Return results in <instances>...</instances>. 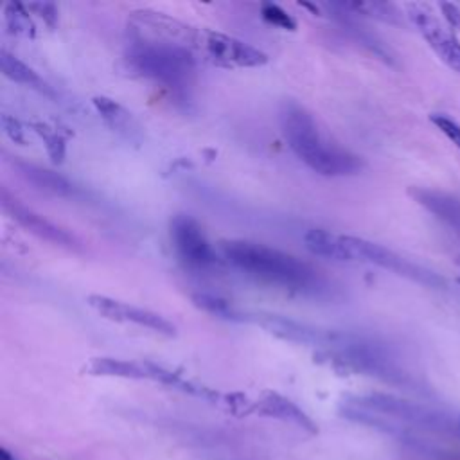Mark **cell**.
I'll list each match as a JSON object with an SVG mask.
<instances>
[{"label":"cell","mask_w":460,"mask_h":460,"mask_svg":"<svg viewBox=\"0 0 460 460\" xmlns=\"http://www.w3.org/2000/svg\"><path fill=\"white\" fill-rule=\"evenodd\" d=\"M225 259L237 270L288 291L320 296L329 291L327 280L302 259L261 243L230 239L221 243Z\"/></svg>","instance_id":"1"},{"label":"cell","mask_w":460,"mask_h":460,"mask_svg":"<svg viewBox=\"0 0 460 460\" xmlns=\"http://www.w3.org/2000/svg\"><path fill=\"white\" fill-rule=\"evenodd\" d=\"M280 128L300 162L322 176H350L363 169V160L352 151L331 142L314 117L298 102L288 101L280 110Z\"/></svg>","instance_id":"2"},{"label":"cell","mask_w":460,"mask_h":460,"mask_svg":"<svg viewBox=\"0 0 460 460\" xmlns=\"http://www.w3.org/2000/svg\"><path fill=\"white\" fill-rule=\"evenodd\" d=\"M196 58L185 47L138 36H131L126 50V61L135 74L155 81L180 99H185L194 84Z\"/></svg>","instance_id":"3"},{"label":"cell","mask_w":460,"mask_h":460,"mask_svg":"<svg viewBox=\"0 0 460 460\" xmlns=\"http://www.w3.org/2000/svg\"><path fill=\"white\" fill-rule=\"evenodd\" d=\"M343 241H345L350 261H363V262L376 264L383 270H388L395 275H401L408 280H413V282H419V284H424L429 288L444 286V279L438 273H435L417 262H411L410 259L395 253L394 250H390L383 244H377V243H372V241H367L361 237H352V235H343Z\"/></svg>","instance_id":"4"},{"label":"cell","mask_w":460,"mask_h":460,"mask_svg":"<svg viewBox=\"0 0 460 460\" xmlns=\"http://www.w3.org/2000/svg\"><path fill=\"white\" fill-rule=\"evenodd\" d=\"M198 54L226 68L262 66L268 61V56L253 45L210 29H201Z\"/></svg>","instance_id":"5"},{"label":"cell","mask_w":460,"mask_h":460,"mask_svg":"<svg viewBox=\"0 0 460 460\" xmlns=\"http://www.w3.org/2000/svg\"><path fill=\"white\" fill-rule=\"evenodd\" d=\"M171 243L178 253V257L190 268L208 270L219 264V259L210 246L208 239L203 234L199 223L187 216L176 214L169 225Z\"/></svg>","instance_id":"6"},{"label":"cell","mask_w":460,"mask_h":460,"mask_svg":"<svg viewBox=\"0 0 460 460\" xmlns=\"http://www.w3.org/2000/svg\"><path fill=\"white\" fill-rule=\"evenodd\" d=\"M230 320H246V322H253L264 329H268L271 334L288 340V341H295V343H305V345H323L325 349L336 340L334 331H323L307 323H300L296 320L280 316V314H271V313H248V311H241L235 309L230 314Z\"/></svg>","instance_id":"7"},{"label":"cell","mask_w":460,"mask_h":460,"mask_svg":"<svg viewBox=\"0 0 460 460\" xmlns=\"http://www.w3.org/2000/svg\"><path fill=\"white\" fill-rule=\"evenodd\" d=\"M408 18L426 40L429 49L455 72L460 74V40L455 32L447 31L428 5L410 4Z\"/></svg>","instance_id":"8"},{"label":"cell","mask_w":460,"mask_h":460,"mask_svg":"<svg viewBox=\"0 0 460 460\" xmlns=\"http://www.w3.org/2000/svg\"><path fill=\"white\" fill-rule=\"evenodd\" d=\"M0 203L5 214H9V217L13 221H16L22 228H25L29 234L52 243L56 246L66 248V250H74L77 252L81 248V243L65 228L54 225L52 221L45 219L43 216H40L38 212H34L32 208H27L23 203H20L14 196L9 194V190L5 187L0 189Z\"/></svg>","instance_id":"9"},{"label":"cell","mask_w":460,"mask_h":460,"mask_svg":"<svg viewBox=\"0 0 460 460\" xmlns=\"http://www.w3.org/2000/svg\"><path fill=\"white\" fill-rule=\"evenodd\" d=\"M86 302L97 314H101L106 320L120 322V323H135L138 327H146L165 336L176 334L174 323H171L167 318H164L155 311L129 305L126 302L115 300L106 295H88Z\"/></svg>","instance_id":"10"},{"label":"cell","mask_w":460,"mask_h":460,"mask_svg":"<svg viewBox=\"0 0 460 460\" xmlns=\"http://www.w3.org/2000/svg\"><path fill=\"white\" fill-rule=\"evenodd\" d=\"M408 194L442 223L460 232V199L453 194L428 187H410Z\"/></svg>","instance_id":"11"},{"label":"cell","mask_w":460,"mask_h":460,"mask_svg":"<svg viewBox=\"0 0 460 460\" xmlns=\"http://www.w3.org/2000/svg\"><path fill=\"white\" fill-rule=\"evenodd\" d=\"M160 367L151 361H129L117 358H93L84 365L90 376H115L129 379H158Z\"/></svg>","instance_id":"12"},{"label":"cell","mask_w":460,"mask_h":460,"mask_svg":"<svg viewBox=\"0 0 460 460\" xmlns=\"http://www.w3.org/2000/svg\"><path fill=\"white\" fill-rule=\"evenodd\" d=\"M93 106L111 131H115L117 135H120L129 142H140L142 138L140 126L135 120L133 113L128 111L122 104H119L110 97L101 95V97H93Z\"/></svg>","instance_id":"13"},{"label":"cell","mask_w":460,"mask_h":460,"mask_svg":"<svg viewBox=\"0 0 460 460\" xmlns=\"http://www.w3.org/2000/svg\"><path fill=\"white\" fill-rule=\"evenodd\" d=\"M13 165L16 167V171L23 180H27L31 185H34L43 192L61 196V198H74L77 194V189L66 178H63L54 171H49L45 167H40L36 164L23 162L18 158L13 160Z\"/></svg>","instance_id":"14"},{"label":"cell","mask_w":460,"mask_h":460,"mask_svg":"<svg viewBox=\"0 0 460 460\" xmlns=\"http://www.w3.org/2000/svg\"><path fill=\"white\" fill-rule=\"evenodd\" d=\"M0 68L7 79H11L18 84H25L27 88H32L40 93H45L50 97L54 95L52 88L43 81V77L38 75V72L34 68H31L22 59H18L14 54H11L4 49L0 50Z\"/></svg>","instance_id":"15"},{"label":"cell","mask_w":460,"mask_h":460,"mask_svg":"<svg viewBox=\"0 0 460 460\" xmlns=\"http://www.w3.org/2000/svg\"><path fill=\"white\" fill-rule=\"evenodd\" d=\"M304 244L313 255L325 257L331 261H340V262L350 261L343 235L331 234L323 228H311L309 232H305Z\"/></svg>","instance_id":"16"},{"label":"cell","mask_w":460,"mask_h":460,"mask_svg":"<svg viewBox=\"0 0 460 460\" xmlns=\"http://www.w3.org/2000/svg\"><path fill=\"white\" fill-rule=\"evenodd\" d=\"M255 408H257V411L262 413V415L279 417V419L295 422V424L304 426V428H313V426H311V420L302 413V410L296 408L291 401H288L286 397H282V395H279V394H273V392L264 394V397L257 402Z\"/></svg>","instance_id":"17"},{"label":"cell","mask_w":460,"mask_h":460,"mask_svg":"<svg viewBox=\"0 0 460 460\" xmlns=\"http://www.w3.org/2000/svg\"><path fill=\"white\" fill-rule=\"evenodd\" d=\"M343 9L354 11L356 14H363L368 18H376L386 23L394 25H402V14L401 11L386 2H350V4H341Z\"/></svg>","instance_id":"18"},{"label":"cell","mask_w":460,"mask_h":460,"mask_svg":"<svg viewBox=\"0 0 460 460\" xmlns=\"http://www.w3.org/2000/svg\"><path fill=\"white\" fill-rule=\"evenodd\" d=\"M29 13L31 11L27 5L20 4V2H7L4 5V20H5L7 29L11 32H14L16 36L34 38L36 27H34Z\"/></svg>","instance_id":"19"},{"label":"cell","mask_w":460,"mask_h":460,"mask_svg":"<svg viewBox=\"0 0 460 460\" xmlns=\"http://www.w3.org/2000/svg\"><path fill=\"white\" fill-rule=\"evenodd\" d=\"M31 128L43 140L47 155L50 156V160L54 164H61L65 160V153H66V140L61 135V131L52 128V126H49V124H45V122H32Z\"/></svg>","instance_id":"20"},{"label":"cell","mask_w":460,"mask_h":460,"mask_svg":"<svg viewBox=\"0 0 460 460\" xmlns=\"http://www.w3.org/2000/svg\"><path fill=\"white\" fill-rule=\"evenodd\" d=\"M261 14L271 25H277V27L286 29V31H295L296 29V22L277 4H270V2L262 4L261 5Z\"/></svg>","instance_id":"21"},{"label":"cell","mask_w":460,"mask_h":460,"mask_svg":"<svg viewBox=\"0 0 460 460\" xmlns=\"http://www.w3.org/2000/svg\"><path fill=\"white\" fill-rule=\"evenodd\" d=\"M429 120L437 129H440L446 135L449 142H453L460 149V124L456 120L444 113H431Z\"/></svg>","instance_id":"22"},{"label":"cell","mask_w":460,"mask_h":460,"mask_svg":"<svg viewBox=\"0 0 460 460\" xmlns=\"http://www.w3.org/2000/svg\"><path fill=\"white\" fill-rule=\"evenodd\" d=\"M29 11H34L49 27H56L58 23V7L52 2H31Z\"/></svg>","instance_id":"23"},{"label":"cell","mask_w":460,"mask_h":460,"mask_svg":"<svg viewBox=\"0 0 460 460\" xmlns=\"http://www.w3.org/2000/svg\"><path fill=\"white\" fill-rule=\"evenodd\" d=\"M2 128L4 133L16 144H25V129L20 124V120H16L14 117L9 115H2Z\"/></svg>","instance_id":"24"},{"label":"cell","mask_w":460,"mask_h":460,"mask_svg":"<svg viewBox=\"0 0 460 460\" xmlns=\"http://www.w3.org/2000/svg\"><path fill=\"white\" fill-rule=\"evenodd\" d=\"M440 9L449 23V29H460V9L453 4H440Z\"/></svg>","instance_id":"25"},{"label":"cell","mask_w":460,"mask_h":460,"mask_svg":"<svg viewBox=\"0 0 460 460\" xmlns=\"http://www.w3.org/2000/svg\"><path fill=\"white\" fill-rule=\"evenodd\" d=\"M0 460H14V458H13L5 449H2V451H0Z\"/></svg>","instance_id":"26"},{"label":"cell","mask_w":460,"mask_h":460,"mask_svg":"<svg viewBox=\"0 0 460 460\" xmlns=\"http://www.w3.org/2000/svg\"><path fill=\"white\" fill-rule=\"evenodd\" d=\"M456 280H458V284H460V277H458V279H456Z\"/></svg>","instance_id":"27"}]
</instances>
